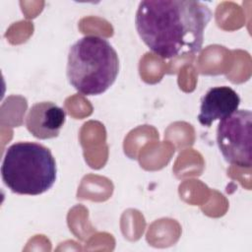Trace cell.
<instances>
[{"mask_svg": "<svg viewBox=\"0 0 252 252\" xmlns=\"http://www.w3.org/2000/svg\"><path fill=\"white\" fill-rule=\"evenodd\" d=\"M213 18L211 9L196 0L140 2L135 26L144 43L163 59L198 53Z\"/></svg>", "mask_w": 252, "mask_h": 252, "instance_id": "cell-1", "label": "cell"}, {"mask_svg": "<svg viewBox=\"0 0 252 252\" xmlns=\"http://www.w3.org/2000/svg\"><path fill=\"white\" fill-rule=\"evenodd\" d=\"M118 72L117 52L101 36L86 35L69 49L67 78L72 87L82 94H101L113 85Z\"/></svg>", "mask_w": 252, "mask_h": 252, "instance_id": "cell-2", "label": "cell"}, {"mask_svg": "<svg viewBox=\"0 0 252 252\" xmlns=\"http://www.w3.org/2000/svg\"><path fill=\"white\" fill-rule=\"evenodd\" d=\"M56 161L49 149L33 142H17L5 153L1 175L14 193L36 196L48 191L56 180Z\"/></svg>", "mask_w": 252, "mask_h": 252, "instance_id": "cell-3", "label": "cell"}, {"mask_svg": "<svg viewBox=\"0 0 252 252\" xmlns=\"http://www.w3.org/2000/svg\"><path fill=\"white\" fill-rule=\"evenodd\" d=\"M252 113L248 109H237L221 119L217 129V143L223 158L230 164L250 167Z\"/></svg>", "mask_w": 252, "mask_h": 252, "instance_id": "cell-4", "label": "cell"}, {"mask_svg": "<svg viewBox=\"0 0 252 252\" xmlns=\"http://www.w3.org/2000/svg\"><path fill=\"white\" fill-rule=\"evenodd\" d=\"M65 120L66 112L62 107L51 101H41L29 109L26 127L37 139H52L59 135Z\"/></svg>", "mask_w": 252, "mask_h": 252, "instance_id": "cell-5", "label": "cell"}, {"mask_svg": "<svg viewBox=\"0 0 252 252\" xmlns=\"http://www.w3.org/2000/svg\"><path fill=\"white\" fill-rule=\"evenodd\" d=\"M240 97L230 87L211 88L201 100L198 120L203 126H211L216 120H221L238 109Z\"/></svg>", "mask_w": 252, "mask_h": 252, "instance_id": "cell-6", "label": "cell"}]
</instances>
